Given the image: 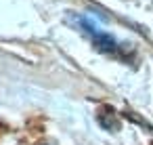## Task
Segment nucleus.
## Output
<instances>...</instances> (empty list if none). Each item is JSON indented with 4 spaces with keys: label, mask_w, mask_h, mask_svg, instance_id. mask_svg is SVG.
Segmentation results:
<instances>
[{
    "label": "nucleus",
    "mask_w": 153,
    "mask_h": 145,
    "mask_svg": "<svg viewBox=\"0 0 153 145\" xmlns=\"http://www.w3.org/2000/svg\"><path fill=\"white\" fill-rule=\"evenodd\" d=\"M76 21H78V25H80V30L94 42V46L99 49V51H103V53H109V55H120L122 53V46H120V42L111 36V34H107V32H103L90 17H86V15H78L76 17Z\"/></svg>",
    "instance_id": "nucleus-1"
}]
</instances>
